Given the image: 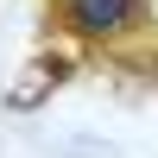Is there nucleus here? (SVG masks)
I'll list each match as a JSON object with an SVG mask.
<instances>
[{
  "label": "nucleus",
  "instance_id": "f257e3e1",
  "mask_svg": "<svg viewBox=\"0 0 158 158\" xmlns=\"http://www.w3.org/2000/svg\"><path fill=\"white\" fill-rule=\"evenodd\" d=\"M139 0H70V25L76 32H114V25L133 19Z\"/></svg>",
  "mask_w": 158,
  "mask_h": 158
},
{
  "label": "nucleus",
  "instance_id": "f03ea898",
  "mask_svg": "<svg viewBox=\"0 0 158 158\" xmlns=\"http://www.w3.org/2000/svg\"><path fill=\"white\" fill-rule=\"evenodd\" d=\"M63 70H70V57H51L44 70H25V76H19V89H13V108H32V101H44L51 89L63 82Z\"/></svg>",
  "mask_w": 158,
  "mask_h": 158
}]
</instances>
